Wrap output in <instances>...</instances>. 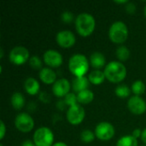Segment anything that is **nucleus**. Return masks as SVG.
<instances>
[{
	"instance_id": "cd10ccee",
	"label": "nucleus",
	"mask_w": 146,
	"mask_h": 146,
	"mask_svg": "<svg viewBox=\"0 0 146 146\" xmlns=\"http://www.w3.org/2000/svg\"><path fill=\"white\" fill-rule=\"evenodd\" d=\"M62 20L63 22L65 23H71L72 21L74 20V15L73 13L69 12V11H65L62 14Z\"/></svg>"
},
{
	"instance_id": "c9c22d12",
	"label": "nucleus",
	"mask_w": 146,
	"mask_h": 146,
	"mask_svg": "<svg viewBox=\"0 0 146 146\" xmlns=\"http://www.w3.org/2000/svg\"><path fill=\"white\" fill-rule=\"evenodd\" d=\"M3 56V49H1V56H0V57L2 58Z\"/></svg>"
},
{
	"instance_id": "e433bc0d",
	"label": "nucleus",
	"mask_w": 146,
	"mask_h": 146,
	"mask_svg": "<svg viewBox=\"0 0 146 146\" xmlns=\"http://www.w3.org/2000/svg\"><path fill=\"white\" fill-rule=\"evenodd\" d=\"M145 15L146 16V4L145 6Z\"/></svg>"
},
{
	"instance_id": "f03ea898",
	"label": "nucleus",
	"mask_w": 146,
	"mask_h": 146,
	"mask_svg": "<svg viewBox=\"0 0 146 146\" xmlns=\"http://www.w3.org/2000/svg\"><path fill=\"white\" fill-rule=\"evenodd\" d=\"M105 78L112 83L121 82L127 75V68L125 65L120 62L112 61L107 64L104 71Z\"/></svg>"
},
{
	"instance_id": "a211bd4d",
	"label": "nucleus",
	"mask_w": 146,
	"mask_h": 146,
	"mask_svg": "<svg viewBox=\"0 0 146 146\" xmlns=\"http://www.w3.org/2000/svg\"><path fill=\"white\" fill-rule=\"evenodd\" d=\"M93 98H94V94L89 89L84 90V91H82V92H80V93L77 94L78 103L80 104H90L91 102H92Z\"/></svg>"
},
{
	"instance_id": "f257e3e1",
	"label": "nucleus",
	"mask_w": 146,
	"mask_h": 146,
	"mask_svg": "<svg viewBox=\"0 0 146 146\" xmlns=\"http://www.w3.org/2000/svg\"><path fill=\"white\" fill-rule=\"evenodd\" d=\"M96 27L94 17L88 13H81L75 19V28L77 33L82 37L90 36Z\"/></svg>"
},
{
	"instance_id": "39448f33",
	"label": "nucleus",
	"mask_w": 146,
	"mask_h": 146,
	"mask_svg": "<svg viewBox=\"0 0 146 146\" xmlns=\"http://www.w3.org/2000/svg\"><path fill=\"white\" fill-rule=\"evenodd\" d=\"M54 134L52 131L46 127L38 128L33 134V143L36 146H52L54 144Z\"/></svg>"
},
{
	"instance_id": "dca6fc26",
	"label": "nucleus",
	"mask_w": 146,
	"mask_h": 146,
	"mask_svg": "<svg viewBox=\"0 0 146 146\" xmlns=\"http://www.w3.org/2000/svg\"><path fill=\"white\" fill-rule=\"evenodd\" d=\"M105 62H106L105 56L101 52L97 51V52H93L91 55V57H90L91 65L97 70H99V68H103L105 65Z\"/></svg>"
},
{
	"instance_id": "6ab92c4d",
	"label": "nucleus",
	"mask_w": 146,
	"mask_h": 146,
	"mask_svg": "<svg viewBox=\"0 0 146 146\" xmlns=\"http://www.w3.org/2000/svg\"><path fill=\"white\" fill-rule=\"evenodd\" d=\"M105 79V74L103 71L101 70H93L89 74V81L93 84V85H100L104 81Z\"/></svg>"
},
{
	"instance_id": "f8f14e48",
	"label": "nucleus",
	"mask_w": 146,
	"mask_h": 146,
	"mask_svg": "<svg viewBox=\"0 0 146 146\" xmlns=\"http://www.w3.org/2000/svg\"><path fill=\"white\" fill-rule=\"evenodd\" d=\"M44 62L50 68H58L62 64V56L55 50H48L44 54Z\"/></svg>"
},
{
	"instance_id": "6e6552de",
	"label": "nucleus",
	"mask_w": 146,
	"mask_h": 146,
	"mask_svg": "<svg viewBox=\"0 0 146 146\" xmlns=\"http://www.w3.org/2000/svg\"><path fill=\"white\" fill-rule=\"evenodd\" d=\"M96 137L103 141H108L111 139L115 135V127L113 125L107 121H103L98 124L95 128Z\"/></svg>"
},
{
	"instance_id": "2f4dec72",
	"label": "nucleus",
	"mask_w": 146,
	"mask_h": 146,
	"mask_svg": "<svg viewBox=\"0 0 146 146\" xmlns=\"http://www.w3.org/2000/svg\"><path fill=\"white\" fill-rule=\"evenodd\" d=\"M21 146H36V145H35V144H34L33 142H32V141H30V140H26V141H24V142H23V144H22V145Z\"/></svg>"
},
{
	"instance_id": "9d476101",
	"label": "nucleus",
	"mask_w": 146,
	"mask_h": 146,
	"mask_svg": "<svg viewBox=\"0 0 146 146\" xmlns=\"http://www.w3.org/2000/svg\"><path fill=\"white\" fill-rule=\"evenodd\" d=\"M128 110L135 115H142L146 111V102L139 96H133L127 102Z\"/></svg>"
},
{
	"instance_id": "bb28decb",
	"label": "nucleus",
	"mask_w": 146,
	"mask_h": 146,
	"mask_svg": "<svg viewBox=\"0 0 146 146\" xmlns=\"http://www.w3.org/2000/svg\"><path fill=\"white\" fill-rule=\"evenodd\" d=\"M64 102L69 107H72L74 105L78 104V99L77 96L74 93H68L65 98H64Z\"/></svg>"
},
{
	"instance_id": "72a5a7b5",
	"label": "nucleus",
	"mask_w": 146,
	"mask_h": 146,
	"mask_svg": "<svg viewBox=\"0 0 146 146\" xmlns=\"http://www.w3.org/2000/svg\"><path fill=\"white\" fill-rule=\"evenodd\" d=\"M52 146H68V145H67V144H65L64 142H56V143H55V144H54Z\"/></svg>"
},
{
	"instance_id": "a878e982",
	"label": "nucleus",
	"mask_w": 146,
	"mask_h": 146,
	"mask_svg": "<svg viewBox=\"0 0 146 146\" xmlns=\"http://www.w3.org/2000/svg\"><path fill=\"white\" fill-rule=\"evenodd\" d=\"M29 65L31 66L32 68H33L35 70L42 69V62H41L40 58L37 56H33L32 57H30Z\"/></svg>"
},
{
	"instance_id": "1a4fd4ad",
	"label": "nucleus",
	"mask_w": 146,
	"mask_h": 146,
	"mask_svg": "<svg viewBox=\"0 0 146 146\" xmlns=\"http://www.w3.org/2000/svg\"><path fill=\"white\" fill-rule=\"evenodd\" d=\"M86 113L82 106H80L79 104L76 105H74L72 107H69V109L67 110V120L72 125H79L80 124L84 118H85Z\"/></svg>"
},
{
	"instance_id": "7ed1b4c3",
	"label": "nucleus",
	"mask_w": 146,
	"mask_h": 146,
	"mask_svg": "<svg viewBox=\"0 0 146 146\" xmlns=\"http://www.w3.org/2000/svg\"><path fill=\"white\" fill-rule=\"evenodd\" d=\"M68 68L75 77H83L88 71L89 62L82 54H75L69 59Z\"/></svg>"
},
{
	"instance_id": "0eeeda50",
	"label": "nucleus",
	"mask_w": 146,
	"mask_h": 146,
	"mask_svg": "<svg viewBox=\"0 0 146 146\" xmlns=\"http://www.w3.org/2000/svg\"><path fill=\"white\" fill-rule=\"evenodd\" d=\"M15 127L21 133H29L34 127V121L27 113H21L15 119Z\"/></svg>"
},
{
	"instance_id": "aec40b11",
	"label": "nucleus",
	"mask_w": 146,
	"mask_h": 146,
	"mask_svg": "<svg viewBox=\"0 0 146 146\" xmlns=\"http://www.w3.org/2000/svg\"><path fill=\"white\" fill-rule=\"evenodd\" d=\"M10 102H11L12 107L15 110H19L22 109L24 107V105H25V98L21 93L15 92V93H14L12 95Z\"/></svg>"
},
{
	"instance_id": "423d86ee",
	"label": "nucleus",
	"mask_w": 146,
	"mask_h": 146,
	"mask_svg": "<svg viewBox=\"0 0 146 146\" xmlns=\"http://www.w3.org/2000/svg\"><path fill=\"white\" fill-rule=\"evenodd\" d=\"M9 61L15 65H22L29 58V51L24 46H15L9 52Z\"/></svg>"
},
{
	"instance_id": "4c0bfd02",
	"label": "nucleus",
	"mask_w": 146,
	"mask_h": 146,
	"mask_svg": "<svg viewBox=\"0 0 146 146\" xmlns=\"http://www.w3.org/2000/svg\"><path fill=\"white\" fill-rule=\"evenodd\" d=\"M0 146H3V145H0Z\"/></svg>"
},
{
	"instance_id": "473e14b6",
	"label": "nucleus",
	"mask_w": 146,
	"mask_h": 146,
	"mask_svg": "<svg viewBox=\"0 0 146 146\" xmlns=\"http://www.w3.org/2000/svg\"><path fill=\"white\" fill-rule=\"evenodd\" d=\"M140 138H141V140H142L145 144H146V128L142 131V134H141V137H140Z\"/></svg>"
},
{
	"instance_id": "58836bf2",
	"label": "nucleus",
	"mask_w": 146,
	"mask_h": 146,
	"mask_svg": "<svg viewBox=\"0 0 146 146\" xmlns=\"http://www.w3.org/2000/svg\"><path fill=\"white\" fill-rule=\"evenodd\" d=\"M143 146H144V145H143ZM145 146H146V145H145Z\"/></svg>"
},
{
	"instance_id": "4468645a",
	"label": "nucleus",
	"mask_w": 146,
	"mask_h": 146,
	"mask_svg": "<svg viewBox=\"0 0 146 146\" xmlns=\"http://www.w3.org/2000/svg\"><path fill=\"white\" fill-rule=\"evenodd\" d=\"M39 78L43 83L50 85L56 81V74L51 68H44L39 71Z\"/></svg>"
},
{
	"instance_id": "c85d7f7f",
	"label": "nucleus",
	"mask_w": 146,
	"mask_h": 146,
	"mask_svg": "<svg viewBox=\"0 0 146 146\" xmlns=\"http://www.w3.org/2000/svg\"><path fill=\"white\" fill-rule=\"evenodd\" d=\"M126 10L129 13V14H133L136 10V6L133 3L128 2L126 5Z\"/></svg>"
},
{
	"instance_id": "7c9ffc66",
	"label": "nucleus",
	"mask_w": 146,
	"mask_h": 146,
	"mask_svg": "<svg viewBox=\"0 0 146 146\" xmlns=\"http://www.w3.org/2000/svg\"><path fill=\"white\" fill-rule=\"evenodd\" d=\"M141 134H142V131L139 129V128H137V129H135L133 132V136L135 138V139H138V138H139V137H141Z\"/></svg>"
},
{
	"instance_id": "f704fd0d",
	"label": "nucleus",
	"mask_w": 146,
	"mask_h": 146,
	"mask_svg": "<svg viewBox=\"0 0 146 146\" xmlns=\"http://www.w3.org/2000/svg\"><path fill=\"white\" fill-rule=\"evenodd\" d=\"M115 3H127L128 1H127V0H123V1H117V0H115Z\"/></svg>"
},
{
	"instance_id": "20e7f679",
	"label": "nucleus",
	"mask_w": 146,
	"mask_h": 146,
	"mask_svg": "<svg viewBox=\"0 0 146 146\" xmlns=\"http://www.w3.org/2000/svg\"><path fill=\"white\" fill-rule=\"evenodd\" d=\"M110 39L115 44H123L128 37V29L122 21L114 22L109 30Z\"/></svg>"
},
{
	"instance_id": "412c9836",
	"label": "nucleus",
	"mask_w": 146,
	"mask_h": 146,
	"mask_svg": "<svg viewBox=\"0 0 146 146\" xmlns=\"http://www.w3.org/2000/svg\"><path fill=\"white\" fill-rule=\"evenodd\" d=\"M138 140L133 135H126L121 137L118 141L116 146H138Z\"/></svg>"
},
{
	"instance_id": "b1692460",
	"label": "nucleus",
	"mask_w": 146,
	"mask_h": 146,
	"mask_svg": "<svg viewBox=\"0 0 146 146\" xmlns=\"http://www.w3.org/2000/svg\"><path fill=\"white\" fill-rule=\"evenodd\" d=\"M115 92L117 97H119L121 98H126L130 96L131 89L127 85H120L115 88Z\"/></svg>"
},
{
	"instance_id": "4be33fe9",
	"label": "nucleus",
	"mask_w": 146,
	"mask_h": 146,
	"mask_svg": "<svg viewBox=\"0 0 146 146\" xmlns=\"http://www.w3.org/2000/svg\"><path fill=\"white\" fill-rule=\"evenodd\" d=\"M115 54L120 61H127L130 57V50L125 45L119 46L115 51Z\"/></svg>"
},
{
	"instance_id": "c756f323",
	"label": "nucleus",
	"mask_w": 146,
	"mask_h": 146,
	"mask_svg": "<svg viewBox=\"0 0 146 146\" xmlns=\"http://www.w3.org/2000/svg\"><path fill=\"white\" fill-rule=\"evenodd\" d=\"M0 125H1V135H0V139H3L4 138V135H5V133H6V127H5V125L3 123V121H0Z\"/></svg>"
},
{
	"instance_id": "ddd939ff",
	"label": "nucleus",
	"mask_w": 146,
	"mask_h": 146,
	"mask_svg": "<svg viewBox=\"0 0 146 146\" xmlns=\"http://www.w3.org/2000/svg\"><path fill=\"white\" fill-rule=\"evenodd\" d=\"M70 90V83L67 79H60L57 80L52 86V92L57 98L66 97L69 93Z\"/></svg>"
},
{
	"instance_id": "393cba45",
	"label": "nucleus",
	"mask_w": 146,
	"mask_h": 146,
	"mask_svg": "<svg viewBox=\"0 0 146 146\" xmlns=\"http://www.w3.org/2000/svg\"><path fill=\"white\" fill-rule=\"evenodd\" d=\"M95 133H93L91 130L86 129L80 133V139L85 143H91L95 139Z\"/></svg>"
},
{
	"instance_id": "f3484780",
	"label": "nucleus",
	"mask_w": 146,
	"mask_h": 146,
	"mask_svg": "<svg viewBox=\"0 0 146 146\" xmlns=\"http://www.w3.org/2000/svg\"><path fill=\"white\" fill-rule=\"evenodd\" d=\"M24 88L26 92L30 95H36L39 92V83L34 78H27L24 83Z\"/></svg>"
},
{
	"instance_id": "9b49d317",
	"label": "nucleus",
	"mask_w": 146,
	"mask_h": 146,
	"mask_svg": "<svg viewBox=\"0 0 146 146\" xmlns=\"http://www.w3.org/2000/svg\"><path fill=\"white\" fill-rule=\"evenodd\" d=\"M56 42L62 48H70L75 44L76 38L71 31L63 30L56 34Z\"/></svg>"
},
{
	"instance_id": "2eb2a0df",
	"label": "nucleus",
	"mask_w": 146,
	"mask_h": 146,
	"mask_svg": "<svg viewBox=\"0 0 146 146\" xmlns=\"http://www.w3.org/2000/svg\"><path fill=\"white\" fill-rule=\"evenodd\" d=\"M89 82V80L85 76L75 77V79H74L72 81V89L74 92L80 93V92L87 89Z\"/></svg>"
},
{
	"instance_id": "5701e85b",
	"label": "nucleus",
	"mask_w": 146,
	"mask_h": 146,
	"mask_svg": "<svg viewBox=\"0 0 146 146\" xmlns=\"http://www.w3.org/2000/svg\"><path fill=\"white\" fill-rule=\"evenodd\" d=\"M132 92L135 94V96H139L145 93V85L142 80H136L132 85Z\"/></svg>"
}]
</instances>
